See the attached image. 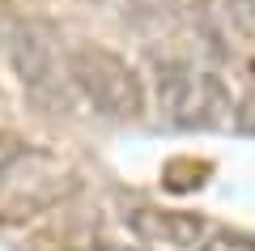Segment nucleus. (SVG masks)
I'll use <instances>...</instances> for the list:
<instances>
[{
  "label": "nucleus",
  "mask_w": 255,
  "mask_h": 251,
  "mask_svg": "<svg viewBox=\"0 0 255 251\" xmlns=\"http://www.w3.org/2000/svg\"><path fill=\"white\" fill-rule=\"evenodd\" d=\"M73 77L102 102V107H136V90H132V72H124L111 55L98 51H77L73 55Z\"/></svg>",
  "instance_id": "f257e3e1"
},
{
  "label": "nucleus",
  "mask_w": 255,
  "mask_h": 251,
  "mask_svg": "<svg viewBox=\"0 0 255 251\" xmlns=\"http://www.w3.org/2000/svg\"><path fill=\"white\" fill-rule=\"evenodd\" d=\"M9 158H17V141H13V136H0V166Z\"/></svg>",
  "instance_id": "f03ea898"
}]
</instances>
